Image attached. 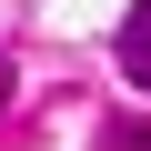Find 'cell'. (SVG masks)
I'll return each instance as SVG.
<instances>
[{
    "instance_id": "1",
    "label": "cell",
    "mask_w": 151,
    "mask_h": 151,
    "mask_svg": "<svg viewBox=\"0 0 151 151\" xmlns=\"http://www.w3.org/2000/svg\"><path fill=\"white\" fill-rule=\"evenodd\" d=\"M121 70H131L141 91H151V30H131V50H121Z\"/></svg>"
},
{
    "instance_id": "2",
    "label": "cell",
    "mask_w": 151,
    "mask_h": 151,
    "mask_svg": "<svg viewBox=\"0 0 151 151\" xmlns=\"http://www.w3.org/2000/svg\"><path fill=\"white\" fill-rule=\"evenodd\" d=\"M10 91H20V70H10V60H0V101H10Z\"/></svg>"
},
{
    "instance_id": "3",
    "label": "cell",
    "mask_w": 151,
    "mask_h": 151,
    "mask_svg": "<svg viewBox=\"0 0 151 151\" xmlns=\"http://www.w3.org/2000/svg\"><path fill=\"white\" fill-rule=\"evenodd\" d=\"M131 30H151V0H141V20H131Z\"/></svg>"
}]
</instances>
